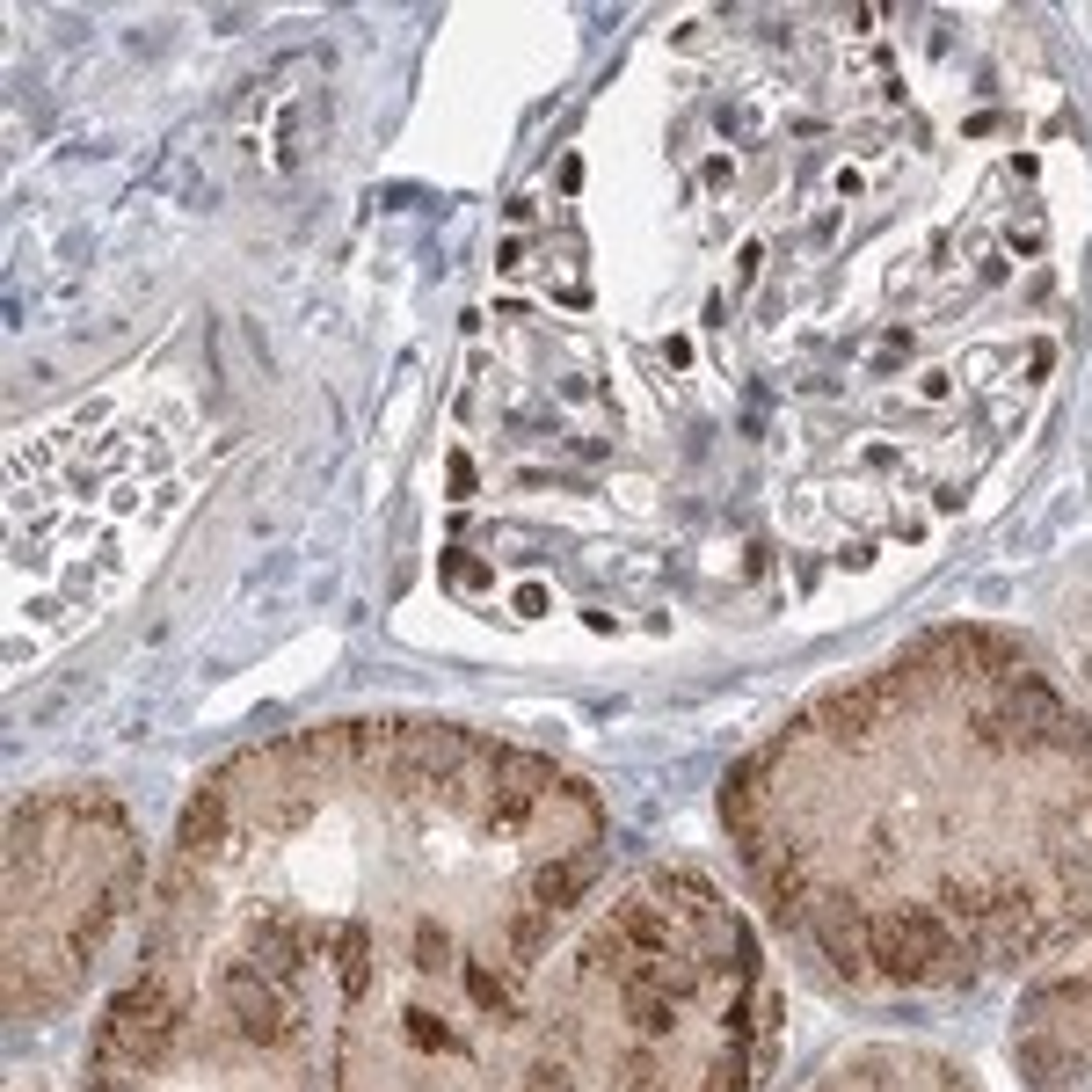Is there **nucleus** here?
Here are the masks:
<instances>
[{
    "mask_svg": "<svg viewBox=\"0 0 1092 1092\" xmlns=\"http://www.w3.org/2000/svg\"><path fill=\"white\" fill-rule=\"evenodd\" d=\"M605 852L597 787L525 743L320 721L205 772L132 961L314 1092H532L546 976Z\"/></svg>",
    "mask_w": 1092,
    "mask_h": 1092,
    "instance_id": "f257e3e1",
    "label": "nucleus"
},
{
    "mask_svg": "<svg viewBox=\"0 0 1092 1092\" xmlns=\"http://www.w3.org/2000/svg\"><path fill=\"white\" fill-rule=\"evenodd\" d=\"M765 911L859 998L968 991L1092 925V721L991 626L809 699L721 787Z\"/></svg>",
    "mask_w": 1092,
    "mask_h": 1092,
    "instance_id": "f03ea898",
    "label": "nucleus"
},
{
    "mask_svg": "<svg viewBox=\"0 0 1092 1092\" xmlns=\"http://www.w3.org/2000/svg\"><path fill=\"white\" fill-rule=\"evenodd\" d=\"M772 1056L779 998L735 896L699 867H641L553 961L532 1092H750Z\"/></svg>",
    "mask_w": 1092,
    "mask_h": 1092,
    "instance_id": "7ed1b4c3",
    "label": "nucleus"
},
{
    "mask_svg": "<svg viewBox=\"0 0 1092 1092\" xmlns=\"http://www.w3.org/2000/svg\"><path fill=\"white\" fill-rule=\"evenodd\" d=\"M146 852L102 787H37L8 816V1027H52L125 932Z\"/></svg>",
    "mask_w": 1092,
    "mask_h": 1092,
    "instance_id": "20e7f679",
    "label": "nucleus"
},
{
    "mask_svg": "<svg viewBox=\"0 0 1092 1092\" xmlns=\"http://www.w3.org/2000/svg\"><path fill=\"white\" fill-rule=\"evenodd\" d=\"M81 1092H314L299 1064L234 1035L205 998L132 961L88 1041Z\"/></svg>",
    "mask_w": 1092,
    "mask_h": 1092,
    "instance_id": "39448f33",
    "label": "nucleus"
},
{
    "mask_svg": "<svg viewBox=\"0 0 1092 1092\" xmlns=\"http://www.w3.org/2000/svg\"><path fill=\"white\" fill-rule=\"evenodd\" d=\"M1012 1064L1020 1092H1092V940L1020 998Z\"/></svg>",
    "mask_w": 1092,
    "mask_h": 1092,
    "instance_id": "423d86ee",
    "label": "nucleus"
},
{
    "mask_svg": "<svg viewBox=\"0 0 1092 1092\" xmlns=\"http://www.w3.org/2000/svg\"><path fill=\"white\" fill-rule=\"evenodd\" d=\"M802 1092H983L955 1056L918 1049V1041H867L823 1064Z\"/></svg>",
    "mask_w": 1092,
    "mask_h": 1092,
    "instance_id": "0eeeda50",
    "label": "nucleus"
},
{
    "mask_svg": "<svg viewBox=\"0 0 1092 1092\" xmlns=\"http://www.w3.org/2000/svg\"><path fill=\"white\" fill-rule=\"evenodd\" d=\"M15 1092H37V1085H29V1078H22V1085H15Z\"/></svg>",
    "mask_w": 1092,
    "mask_h": 1092,
    "instance_id": "6e6552de",
    "label": "nucleus"
}]
</instances>
